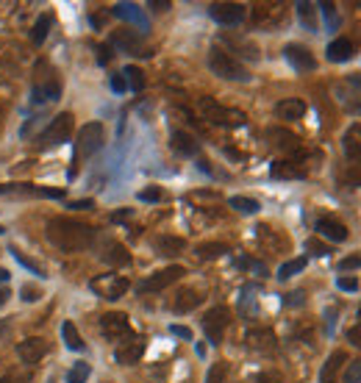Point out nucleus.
Returning <instances> with one entry per match:
<instances>
[{
	"label": "nucleus",
	"mask_w": 361,
	"mask_h": 383,
	"mask_svg": "<svg viewBox=\"0 0 361 383\" xmlns=\"http://www.w3.org/2000/svg\"><path fill=\"white\" fill-rule=\"evenodd\" d=\"M45 236L62 253H81L95 245V228L73 217H53L45 228Z\"/></svg>",
	"instance_id": "nucleus-1"
},
{
	"label": "nucleus",
	"mask_w": 361,
	"mask_h": 383,
	"mask_svg": "<svg viewBox=\"0 0 361 383\" xmlns=\"http://www.w3.org/2000/svg\"><path fill=\"white\" fill-rule=\"evenodd\" d=\"M209 70L217 75V78H225V81H250V73L242 67V62L239 59H234L228 50H223V48H212L209 50Z\"/></svg>",
	"instance_id": "nucleus-2"
},
{
	"label": "nucleus",
	"mask_w": 361,
	"mask_h": 383,
	"mask_svg": "<svg viewBox=\"0 0 361 383\" xmlns=\"http://www.w3.org/2000/svg\"><path fill=\"white\" fill-rule=\"evenodd\" d=\"M73 128H75V120H73L70 111L56 114V117L50 120V125L39 133V147L48 150V147H59V144H64V142L73 136Z\"/></svg>",
	"instance_id": "nucleus-3"
},
{
	"label": "nucleus",
	"mask_w": 361,
	"mask_h": 383,
	"mask_svg": "<svg viewBox=\"0 0 361 383\" xmlns=\"http://www.w3.org/2000/svg\"><path fill=\"white\" fill-rule=\"evenodd\" d=\"M106 142V131L100 122H86L81 131H78V142H75V156L73 161H84V158H92Z\"/></svg>",
	"instance_id": "nucleus-4"
},
{
	"label": "nucleus",
	"mask_w": 361,
	"mask_h": 383,
	"mask_svg": "<svg viewBox=\"0 0 361 383\" xmlns=\"http://www.w3.org/2000/svg\"><path fill=\"white\" fill-rule=\"evenodd\" d=\"M201 111L209 122L214 125H225V128H237V125H245V114L239 109H228V106H220L214 97H201Z\"/></svg>",
	"instance_id": "nucleus-5"
},
{
	"label": "nucleus",
	"mask_w": 361,
	"mask_h": 383,
	"mask_svg": "<svg viewBox=\"0 0 361 383\" xmlns=\"http://www.w3.org/2000/svg\"><path fill=\"white\" fill-rule=\"evenodd\" d=\"M201 325H203V333H206L209 344L217 347V344L225 339V330H228V325H231V311H228L225 306H214V308H209V311L203 314Z\"/></svg>",
	"instance_id": "nucleus-6"
},
{
	"label": "nucleus",
	"mask_w": 361,
	"mask_h": 383,
	"mask_svg": "<svg viewBox=\"0 0 361 383\" xmlns=\"http://www.w3.org/2000/svg\"><path fill=\"white\" fill-rule=\"evenodd\" d=\"M100 333H103L109 342H117V344L133 336L131 322H128V317H125L122 311H109V314H103V317H100Z\"/></svg>",
	"instance_id": "nucleus-7"
},
{
	"label": "nucleus",
	"mask_w": 361,
	"mask_h": 383,
	"mask_svg": "<svg viewBox=\"0 0 361 383\" xmlns=\"http://www.w3.org/2000/svg\"><path fill=\"white\" fill-rule=\"evenodd\" d=\"M187 275V270L184 267H178V264H172V267H164V270H158V272H153V275H147L136 289L145 295V292H161V289H167V286H172L175 281H180Z\"/></svg>",
	"instance_id": "nucleus-8"
},
{
	"label": "nucleus",
	"mask_w": 361,
	"mask_h": 383,
	"mask_svg": "<svg viewBox=\"0 0 361 383\" xmlns=\"http://www.w3.org/2000/svg\"><path fill=\"white\" fill-rule=\"evenodd\" d=\"M89 286H92V292H98L106 300H120L131 289L128 278H122V275H100V278H92Z\"/></svg>",
	"instance_id": "nucleus-9"
},
{
	"label": "nucleus",
	"mask_w": 361,
	"mask_h": 383,
	"mask_svg": "<svg viewBox=\"0 0 361 383\" xmlns=\"http://www.w3.org/2000/svg\"><path fill=\"white\" fill-rule=\"evenodd\" d=\"M209 15H212V20L220 23V26H239V23L245 20L248 9H245L242 3H212V6H209Z\"/></svg>",
	"instance_id": "nucleus-10"
},
{
	"label": "nucleus",
	"mask_w": 361,
	"mask_h": 383,
	"mask_svg": "<svg viewBox=\"0 0 361 383\" xmlns=\"http://www.w3.org/2000/svg\"><path fill=\"white\" fill-rule=\"evenodd\" d=\"M284 59H286L297 73H311V70H317V59H314V53H311L306 45H297V42L286 45V48H284Z\"/></svg>",
	"instance_id": "nucleus-11"
},
{
	"label": "nucleus",
	"mask_w": 361,
	"mask_h": 383,
	"mask_svg": "<svg viewBox=\"0 0 361 383\" xmlns=\"http://www.w3.org/2000/svg\"><path fill=\"white\" fill-rule=\"evenodd\" d=\"M17 355H20L23 364L34 366V364H39L48 355V342L42 336H28V339L17 342Z\"/></svg>",
	"instance_id": "nucleus-12"
},
{
	"label": "nucleus",
	"mask_w": 361,
	"mask_h": 383,
	"mask_svg": "<svg viewBox=\"0 0 361 383\" xmlns=\"http://www.w3.org/2000/svg\"><path fill=\"white\" fill-rule=\"evenodd\" d=\"M111 45L120 48V50H125V53H131V56H150V50H147V45L142 42V37H139L136 31H128V28L114 31V34H111Z\"/></svg>",
	"instance_id": "nucleus-13"
},
{
	"label": "nucleus",
	"mask_w": 361,
	"mask_h": 383,
	"mask_svg": "<svg viewBox=\"0 0 361 383\" xmlns=\"http://www.w3.org/2000/svg\"><path fill=\"white\" fill-rule=\"evenodd\" d=\"M245 342H248V347L256 350V353H272V350L278 347V336H275L272 328H250V330L245 333Z\"/></svg>",
	"instance_id": "nucleus-14"
},
{
	"label": "nucleus",
	"mask_w": 361,
	"mask_h": 383,
	"mask_svg": "<svg viewBox=\"0 0 361 383\" xmlns=\"http://www.w3.org/2000/svg\"><path fill=\"white\" fill-rule=\"evenodd\" d=\"M142 355H145V342H142V339H136V336H131V339L120 342V344H117V350H114V361H117V364H122V366L139 364V358H142Z\"/></svg>",
	"instance_id": "nucleus-15"
},
{
	"label": "nucleus",
	"mask_w": 361,
	"mask_h": 383,
	"mask_svg": "<svg viewBox=\"0 0 361 383\" xmlns=\"http://www.w3.org/2000/svg\"><path fill=\"white\" fill-rule=\"evenodd\" d=\"M100 259H103L106 264H111V267H128V264H131V253H128L120 242H114V239H106V242L100 245Z\"/></svg>",
	"instance_id": "nucleus-16"
},
{
	"label": "nucleus",
	"mask_w": 361,
	"mask_h": 383,
	"mask_svg": "<svg viewBox=\"0 0 361 383\" xmlns=\"http://www.w3.org/2000/svg\"><path fill=\"white\" fill-rule=\"evenodd\" d=\"M344 364H347V353H344V350L331 353L328 361H325L322 369H320V383H339V372H342Z\"/></svg>",
	"instance_id": "nucleus-17"
},
{
	"label": "nucleus",
	"mask_w": 361,
	"mask_h": 383,
	"mask_svg": "<svg viewBox=\"0 0 361 383\" xmlns=\"http://www.w3.org/2000/svg\"><path fill=\"white\" fill-rule=\"evenodd\" d=\"M325 56H328V62H333V64L350 62V59L355 56V45H353L347 37H339V39H333V42L325 48Z\"/></svg>",
	"instance_id": "nucleus-18"
},
{
	"label": "nucleus",
	"mask_w": 361,
	"mask_h": 383,
	"mask_svg": "<svg viewBox=\"0 0 361 383\" xmlns=\"http://www.w3.org/2000/svg\"><path fill=\"white\" fill-rule=\"evenodd\" d=\"M201 303H203V295H201L198 289H180V292L175 295V300H172V311H175V314H189V311H195Z\"/></svg>",
	"instance_id": "nucleus-19"
},
{
	"label": "nucleus",
	"mask_w": 361,
	"mask_h": 383,
	"mask_svg": "<svg viewBox=\"0 0 361 383\" xmlns=\"http://www.w3.org/2000/svg\"><path fill=\"white\" fill-rule=\"evenodd\" d=\"M270 172H272V178H281V180H297V178H306V169H303L295 158H281V161H272Z\"/></svg>",
	"instance_id": "nucleus-20"
},
{
	"label": "nucleus",
	"mask_w": 361,
	"mask_h": 383,
	"mask_svg": "<svg viewBox=\"0 0 361 383\" xmlns=\"http://www.w3.org/2000/svg\"><path fill=\"white\" fill-rule=\"evenodd\" d=\"M303 114H306V103H303L300 97H286V100L275 103V117H278V120L292 122V120H300Z\"/></svg>",
	"instance_id": "nucleus-21"
},
{
	"label": "nucleus",
	"mask_w": 361,
	"mask_h": 383,
	"mask_svg": "<svg viewBox=\"0 0 361 383\" xmlns=\"http://www.w3.org/2000/svg\"><path fill=\"white\" fill-rule=\"evenodd\" d=\"M317 234L322 239H328V242H344L347 239V228L339 220H331V217L317 220Z\"/></svg>",
	"instance_id": "nucleus-22"
},
{
	"label": "nucleus",
	"mask_w": 361,
	"mask_h": 383,
	"mask_svg": "<svg viewBox=\"0 0 361 383\" xmlns=\"http://www.w3.org/2000/svg\"><path fill=\"white\" fill-rule=\"evenodd\" d=\"M169 147L178 153V156H195L198 153V139L187 131H172L169 136Z\"/></svg>",
	"instance_id": "nucleus-23"
},
{
	"label": "nucleus",
	"mask_w": 361,
	"mask_h": 383,
	"mask_svg": "<svg viewBox=\"0 0 361 383\" xmlns=\"http://www.w3.org/2000/svg\"><path fill=\"white\" fill-rule=\"evenodd\" d=\"M267 136L272 139V144H275L278 150H286V153H297V150H300V139H297L295 133L284 131V128H270Z\"/></svg>",
	"instance_id": "nucleus-24"
},
{
	"label": "nucleus",
	"mask_w": 361,
	"mask_h": 383,
	"mask_svg": "<svg viewBox=\"0 0 361 383\" xmlns=\"http://www.w3.org/2000/svg\"><path fill=\"white\" fill-rule=\"evenodd\" d=\"M156 250H158V256H180V253L187 250V239L169 236V234L156 236Z\"/></svg>",
	"instance_id": "nucleus-25"
},
{
	"label": "nucleus",
	"mask_w": 361,
	"mask_h": 383,
	"mask_svg": "<svg viewBox=\"0 0 361 383\" xmlns=\"http://www.w3.org/2000/svg\"><path fill=\"white\" fill-rule=\"evenodd\" d=\"M62 339H64V344H67L73 353H84V350H86V344H84V339H81L75 322H70V319L62 322Z\"/></svg>",
	"instance_id": "nucleus-26"
},
{
	"label": "nucleus",
	"mask_w": 361,
	"mask_h": 383,
	"mask_svg": "<svg viewBox=\"0 0 361 383\" xmlns=\"http://www.w3.org/2000/svg\"><path fill=\"white\" fill-rule=\"evenodd\" d=\"M342 144H344V153L347 156H361V125H353L347 133H344V139H342Z\"/></svg>",
	"instance_id": "nucleus-27"
},
{
	"label": "nucleus",
	"mask_w": 361,
	"mask_h": 383,
	"mask_svg": "<svg viewBox=\"0 0 361 383\" xmlns=\"http://www.w3.org/2000/svg\"><path fill=\"white\" fill-rule=\"evenodd\" d=\"M225 253H231V247H228V245H223V242H206V245H201V247H198V259H203V261L220 259V256H225Z\"/></svg>",
	"instance_id": "nucleus-28"
},
{
	"label": "nucleus",
	"mask_w": 361,
	"mask_h": 383,
	"mask_svg": "<svg viewBox=\"0 0 361 383\" xmlns=\"http://www.w3.org/2000/svg\"><path fill=\"white\" fill-rule=\"evenodd\" d=\"M50 26H53V17H50V15H39V20H37V26H34V31H31V42H34V45H42V42L48 39Z\"/></svg>",
	"instance_id": "nucleus-29"
},
{
	"label": "nucleus",
	"mask_w": 361,
	"mask_h": 383,
	"mask_svg": "<svg viewBox=\"0 0 361 383\" xmlns=\"http://www.w3.org/2000/svg\"><path fill=\"white\" fill-rule=\"evenodd\" d=\"M306 264H308V259H306V256L292 259V261H286V264H281V267H278V278H281V281H289L292 275L303 272V270H306Z\"/></svg>",
	"instance_id": "nucleus-30"
},
{
	"label": "nucleus",
	"mask_w": 361,
	"mask_h": 383,
	"mask_svg": "<svg viewBox=\"0 0 361 383\" xmlns=\"http://www.w3.org/2000/svg\"><path fill=\"white\" fill-rule=\"evenodd\" d=\"M297 17H300V23H303L308 31H317V28H320V23H317V9H314L311 3H297Z\"/></svg>",
	"instance_id": "nucleus-31"
},
{
	"label": "nucleus",
	"mask_w": 361,
	"mask_h": 383,
	"mask_svg": "<svg viewBox=\"0 0 361 383\" xmlns=\"http://www.w3.org/2000/svg\"><path fill=\"white\" fill-rule=\"evenodd\" d=\"M122 78H125V84H128L133 92H142V89H145V73H142L139 67L128 64V67L122 70Z\"/></svg>",
	"instance_id": "nucleus-32"
},
{
	"label": "nucleus",
	"mask_w": 361,
	"mask_h": 383,
	"mask_svg": "<svg viewBox=\"0 0 361 383\" xmlns=\"http://www.w3.org/2000/svg\"><path fill=\"white\" fill-rule=\"evenodd\" d=\"M228 206L231 209H237L239 214H256L261 206H259V200H253V198H242V195H234L231 200H228Z\"/></svg>",
	"instance_id": "nucleus-33"
},
{
	"label": "nucleus",
	"mask_w": 361,
	"mask_h": 383,
	"mask_svg": "<svg viewBox=\"0 0 361 383\" xmlns=\"http://www.w3.org/2000/svg\"><path fill=\"white\" fill-rule=\"evenodd\" d=\"M89 375H92V366H89L86 361H78V364L67 372V383H86Z\"/></svg>",
	"instance_id": "nucleus-34"
},
{
	"label": "nucleus",
	"mask_w": 361,
	"mask_h": 383,
	"mask_svg": "<svg viewBox=\"0 0 361 383\" xmlns=\"http://www.w3.org/2000/svg\"><path fill=\"white\" fill-rule=\"evenodd\" d=\"M225 377H228V364L217 361V364H212V369L206 375V383H225Z\"/></svg>",
	"instance_id": "nucleus-35"
},
{
	"label": "nucleus",
	"mask_w": 361,
	"mask_h": 383,
	"mask_svg": "<svg viewBox=\"0 0 361 383\" xmlns=\"http://www.w3.org/2000/svg\"><path fill=\"white\" fill-rule=\"evenodd\" d=\"M139 200L142 203H158V200H164V192L158 186H147V189L139 192Z\"/></svg>",
	"instance_id": "nucleus-36"
},
{
	"label": "nucleus",
	"mask_w": 361,
	"mask_h": 383,
	"mask_svg": "<svg viewBox=\"0 0 361 383\" xmlns=\"http://www.w3.org/2000/svg\"><path fill=\"white\" fill-rule=\"evenodd\" d=\"M344 383H361V358L353 361V364H347V369H344Z\"/></svg>",
	"instance_id": "nucleus-37"
},
{
	"label": "nucleus",
	"mask_w": 361,
	"mask_h": 383,
	"mask_svg": "<svg viewBox=\"0 0 361 383\" xmlns=\"http://www.w3.org/2000/svg\"><path fill=\"white\" fill-rule=\"evenodd\" d=\"M253 383H284V377L278 372H272V369H264V372H259L253 377Z\"/></svg>",
	"instance_id": "nucleus-38"
},
{
	"label": "nucleus",
	"mask_w": 361,
	"mask_h": 383,
	"mask_svg": "<svg viewBox=\"0 0 361 383\" xmlns=\"http://www.w3.org/2000/svg\"><path fill=\"white\" fill-rule=\"evenodd\" d=\"M0 383H31V372H15V375H6V377H0Z\"/></svg>",
	"instance_id": "nucleus-39"
},
{
	"label": "nucleus",
	"mask_w": 361,
	"mask_h": 383,
	"mask_svg": "<svg viewBox=\"0 0 361 383\" xmlns=\"http://www.w3.org/2000/svg\"><path fill=\"white\" fill-rule=\"evenodd\" d=\"M347 342H350L353 347H358V350H361V322H355V325L347 330Z\"/></svg>",
	"instance_id": "nucleus-40"
},
{
	"label": "nucleus",
	"mask_w": 361,
	"mask_h": 383,
	"mask_svg": "<svg viewBox=\"0 0 361 383\" xmlns=\"http://www.w3.org/2000/svg\"><path fill=\"white\" fill-rule=\"evenodd\" d=\"M306 250H311L314 256H328V253H331V247H325V245H320L317 239H308V242H306Z\"/></svg>",
	"instance_id": "nucleus-41"
},
{
	"label": "nucleus",
	"mask_w": 361,
	"mask_h": 383,
	"mask_svg": "<svg viewBox=\"0 0 361 383\" xmlns=\"http://www.w3.org/2000/svg\"><path fill=\"white\" fill-rule=\"evenodd\" d=\"M361 267V256H347V259H342L339 261V270L344 272V270H358Z\"/></svg>",
	"instance_id": "nucleus-42"
},
{
	"label": "nucleus",
	"mask_w": 361,
	"mask_h": 383,
	"mask_svg": "<svg viewBox=\"0 0 361 383\" xmlns=\"http://www.w3.org/2000/svg\"><path fill=\"white\" fill-rule=\"evenodd\" d=\"M20 295H23V300H26V303H34V300H39V297H42V289L23 286V292H20Z\"/></svg>",
	"instance_id": "nucleus-43"
},
{
	"label": "nucleus",
	"mask_w": 361,
	"mask_h": 383,
	"mask_svg": "<svg viewBox=\"0 0 361 383\" xmlns=\"http://www.w3.org/2000/svg\"><path fill=\"white\" fill-rule=\"evenodd\" d=\"M286 306H292V308H297V306H303L306 303V295L297 289V292H292V295H286V300H284Z\"/></svg>",
	"instance_id": "nucleus-44"
},
{
	"label": "nucleus",
	"mask_w": 361,
	"mask_h": 383,
	"mask_svg": "<svg viewBox=\"0 0 361 383\" xmlns=\"http://www.w3.org/2000/svg\"><path fill=\"white\" fill-rule=\"evenodd\" d=\"M169 333L172 336H180V339H189L192 342V330L187 325H169Z\"/></svg>",
	"instance_id": "nucleus-45"
},
{
	"label": "nucleus",
	"mask_w": 361,
	"mask_h": 383,
	"mask_svg": "<svg viewBox=\"0 0 361 383\" xmlns=\"http://www.w3.org/2000/svg\"><path fill=\"white\" fill-rule=\"evenodd\" d=\"M111 59H114L111 45H100V48H98V62H100V64H109Z\"/></svg>",
	"instance_id": "nucleus-46"
},
{
	"label": "nucleus",
	"mask_w": 361,
	"mask_h": 383,
	"mask_svg": "<svg viewBox=\"0 0 361 383\" xmlns=\"http://www.w3.org/2000/svg\"><path fill=\"white\" fill-rule=\"evenodd\" d=\"M336 283H339L342 292H355V289H358V281H355V278H344V275H342Z\"/></svg>",
	"instance_id": "nucleus-47"
},
{
	"label": "nucleus",
	"mask_w": 361,
	"mask_h": 383,
	"mask_svg": "<svg viewBox=\"0 0 361 383\" xmlns=\"http://www.w3.org/2000/svg\"><path fill=\"white\" fill-rule=\"evenodd\" d=\"M111 89H114V92H125V89H128V84H125L122 73H120V75H111Z\"/></svg>",
	"instance_id": "nucleus-48"
},
{
	"label": "nucleus",
	"mask_w": 361,
	"mask_h": 383,
	"mask_svg": "<svg viewBox=\"0 0 361 383\" xmlns=\"http://www.w3.org/2000/svg\"><path fill=\"white\" fill-rule=\"evenodd\" d=\"M70 209H75V212H89V209H95V200H75V203H70Z\"/></svg>",
	"instance_id": "nucleus-49"
},
{
	"label": "nucleus",
	"mask_w": 361,
	"mask_h": 383,
	"mask_svg": "<svg viewBox=\"0 0 361 383\" xmlns=\"http://www.w3.org/2000/svg\"><path fill=\"white\" fill-rule=\"evenodd\" d=\"M45 198H64V189H37Z\"/></svg>",
	"instance_id": "nucleus-50"
},
{
	"label": "nucleus",
	"mask_w": 361,
	"mask_h": 383,
	"mask_svg": "<svg viewBox=\"0 0 361 383\" xmlns=\"http://www.w3.org/2000/svg\"><path fill=\"white\" fill-rule=\"evenodd\" d=\"M9 333H12V322L9 319H0V342H3Z\"/></svg>",
	"instance_id": "nucleus-51"
},
{
	"label": "nucleus",
	"mask_w": 361,
	"mask_h": 383,
	"mask_svg": "<svg viewBox=\"0 0 361 383\" xmlns=\"http://www.w3.org/2000/svg\"><path fill=\"white\" fill-rule=\"evenodd\" d=\"M150 9H156V12H167V9H169V0H150Z\"/></svg>",
	"instance_id": "nucleus-52"
},
{
	"label": "nucleus",
	"mask_w": 361,
	"mask_h": 383,
	"mask_svg": "<svg viewBox=\"0 0 361 383\" xmlns=\"http://www.w3.org/2000/svg\"><path fill=\"white\" fill-rule=\"evenodd\" d=\"M347 84H350L353 89H361V73H350V75H347Z\"/></svg>",
	"instance_id": "nucleus-53"
},
{
	"label": "nucleus",
	"mask_w": 361,
	"mask_h": 383,
	"mask_svg": "<svg viewBox=\"0 0 361 383\" xmlns=\"http://www.w3.org/2000/svg\"><path fill=\"white\" fill-rule=\"evenodd\" d=\"M320 9L325 12V17H328V23H336V15H333V6H331V3H322Z\"/></svg>",
	"instance_id": "nucleus-54"
},
{
	"label": "nucleus",
	"mask_w": 361,
	"mask_h": 383,
	"mask_svg": "<svg viewBox=\"0 0 361 383\" xmlns=\"http://www.w3.org/2000/svg\"><path fill=\"white\" fill-rule=\"evenodd\" d=\"M125 217H131V209H122V212H117L111 220H114V223H120V220H125Z\"/></svg>",
	"instance_id": "nucleus-55"
},
{
	"label": "nucleus",
	"mask_w": 361,
	"mask_h": 383,
	"mask_svg": "<svg viewBox=\"0 0 361 383\" xmlns=\"http://www.w3.org/2000/svg\"><path fill=\"white\" fill-rule=\"evenodd\" d=\"M9 297H12V292H9V289H0V306H6V303H9Z\"/></svg>",
	"instance_id": "nucleus-56"
},
{
	"label": "nucleus",
	"mask_w": 361,
	"mask_h": 383,
	"mask_svg": "<svg viewBox=\"0 0 361 383\" xmlns=\"http://www.w3.org/2000/svg\"><path fill=\"white\" fill-rule=\"evenodd\" d=\"M15 186H6V183H0V195H6V192H12Z\"/></svg>",
	"instance_id": "nucleus-57"
},
{
	"label": "nucleus",
	"mask_w": 361,
	"mask_h": 383,
	"mask_svg": "<svg viewBox=\"0 0 361 383\" xmlns=\"http://www.w3.org/2000/svg\"><path fill=\"white\" fill-rule=\"evenodd\" d=\"M0 281H9V272L6 270H0Z\"/></svg>",
	"instance_id": "nucleus-58"
},
{
	"label": "nucleus",
	"mask_w": 361,
	"mask_h": 383,
	"mask_svg": "<svg viewBox=\"0 0 361 383\" xmlns=\"http://www.w3.org/2000/svg\"><path fill=\"white\" fill-rule=\"evenodd\" d=\"M0 234H6V228H3V225H0Z\"/></svg>",
	"instance_id": "nucleus-59"
},
{
	"label": "nucleus",
	"mask_w": 361,
	"mask_h": 383,
	"mask_svg": "<svg viewBox=\"0 0 361 383\" xmlns=\"http://www.w3.org/2000/svg\"><path fill=\"white\" fill-rule=\"evenodd\" d=\"M358 317H361V308H358Z\"/></svg>",
	"instance_id": "nucleus-60"
}]
</instances>
